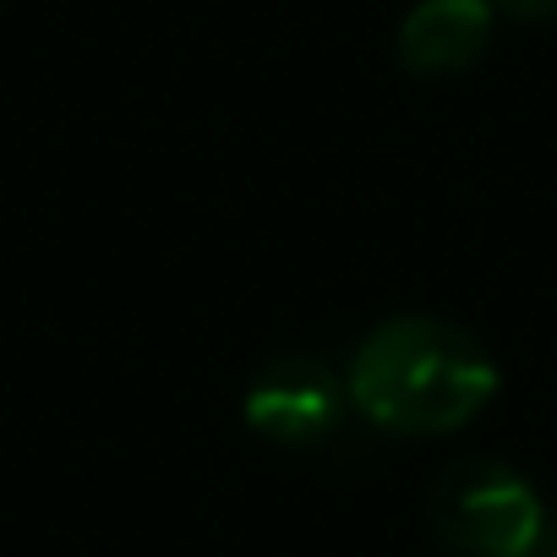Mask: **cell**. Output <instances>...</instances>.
Returning a JSON list of instances; mask_svg holds the SVG:
<instances>
[{
  "label": "cell",
  "mask_w": 557,
  "mask_h": 557,
  "mask_svg": "<svg viewBox=\"0 0 557 557\" xmlns=\"http://www.w3.org/2000/svg\"><path fill=\"white\" fill-rule=\"evenodd\" d=\"M432 530L459 557H530L541 546L546 513L535 486L497 459H459L432 481Z\"/></svg>",
  "instance_id": "7a4b0ae2"
},
{
  "label": "cell",
  "mask_w": 557,
  "mask_h": 557,
  "mask_svg": "<svg viewBox=\"0 0 557 557\" xmlns=\"http://www.w3.org/2000/svg\"><path fill=\"white\" fill-rule=\"evenodd\" d=\"M492 45V0H416L399 23V61L416 77H454Z\"/></svg>",
  "instance_id": "277c9868"
},
{
  "label": "cell",
  "mask_w": 557,
  "mask_h": 557,
  "mask_svg": "<svg viewBox=\"0 0 557 557\" xmlns=\"http://www.w3.org/2000/svg\"><path fill=\"white\" fill-rule=\"evenodd\" d=\"M345 410H350V388L318 356H278L246 388L251 432H262L268 443H285V448L329 443L345 426Z\"/></svg>",
  "instance_id": "3957f363"
},
{
  "label": "cell",
  "mask_w": 557,
  "mask_h": 557,
  "mask_svg": "<svg viewBox=\"0 0 557 557\" xmlns=\"http://www.w3.org/2000/svg\"><path fill=\"white\" fill-rule=\"evenodd\" d=\"M492 12H508L519 23H546L557 17V0H492Z\"/></svg>",
  "instance_id": "5b68a950"
},
{
  "label": "cell",
  "mask_w": 557,
  "mask_h": 557,
  "mask_svg": "<svg viewBox=\"0 0 557 557\" xmlns=\"http://www.w3.org/2000/svg\"><path fill=\"white\" fill-rule=\"evenodd\" d=\"M350 405L399 437L459 432L497 394V361L486 345L443 318H388L361 339L345 372Z\"/></svg>",
  "instance_id": "6da1fadb"
}]
</instances>
